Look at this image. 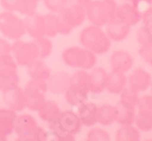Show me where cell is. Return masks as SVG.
<instances>
[{
	"mask_svg": "<svg viewBox=\"0 0 152 141\" xmlns=\"http://www.w3.org/2000/svg\"><path fill=\"white\" fill-rule=\"evenodd\" d=\"M2 101L5 107L15 111H23L26 108V97L23 88L16 86L14 88L9 89L2 92Z\"/></svg>",
	"mask_w": 152,
	"mask_h": 141,
	"instance_id": "9c48e42d",
	"label": "cell"
},
{
	"mask_svg": "<svg viewBox=\"0 0 152 141\" xmlns=\"http://www.w3.org/2000/svg\"><path fill=\"white\" fill-rule=\"evenodd\" d=\"M130 31H131V25L116 19L114 21H111V23H107L105 33L111 40L121 41V40L126 39L128 37V35L130 34Z\"/></svg>",
	"mask_w": 152,
	"mask_h": 141,
	"instance_id": "ffe728a7",
	"label": "cell"
},
{
	"mask_svg": "<svg viewBox=\"0 0 152 141\" xmlns=\"http://www.w3.org/2000/svg\"><path fill=\"white\" fill-rule=\"evenodd\" d=\"M142 20L144 25L152 27V7L142 13Z\"/></svg>",
	"mask_w": 152,
	"mask_h": 141,
	"instance_id": "b9f144b4",
	"label": "cell"
},
{
	"mask_svg": "<svg viewBox=\"0 0 152 141\" xmlns=\"http://www.w3.org/2000/svg\"><path fill=\"white\" fill-rule=\"evenodd\" d=\"M47 91H48L47 82L30 78L23 87L26 108H28L31 111H37L46 101Z\"/></svg>",
	"mask_w": 152,
	"mask_h": 141,
	"instance_id": "52a82bcc",
	"label": "cell"
},
{
	"mask_svg": "<svg viewBox=\"0 0 152 141\" xmlns=\"http://www.w3.org/2000/svg\"><path fill=\"white\" fill-rule=\"evenodd\" d=\"M136 39L142 47H152V27L142 25L136 32Z\"/></svg>",
	"mask_w": 152,
	"mask_h": 141,
	"instance_id": "1f68e13d",
	"label": "cell"
},
{
	"mask_svg": "<svg viewBox=\"0 0 152 141\" xmlns=\"http://www.w3.org/2000/svg\"><path fill=\"white\" fill-rule=\"evenodd\" d=\"M117 19L129 25H134L142 20V13L132 3H122L118 5Z\"/></svg>",
	"mask_w": 152,
	"mask_h": 141,
	"instance_id": "e0dca14e",
	"label": "cell"
},
{
	"mask_svg": "<svg viewBox=\"0 0 152 141\" xmlns=\"http://www.w3.org/2000/svg\"><path fill=\"white\" fill-rule=\"evenodd\" d=\"M76 113L81 121L83 126L91 127L97 123V116H98V106L88 100L79 104L77 106Z\"/></svg>",
	"mask_w": 152,
	"mask_h": 141,
	"instance_id": "7c38bea8",
	"label": "cell"
},
{
	"mask_svg": "<svg viewBox=\"0 0 152 141\" xmlns=\"http://www.w3.org/2000/svg\"><path fill=\"white\" fill-rule=\"evenodd\" d=\"M14 133L17 135V140L20 141H45L48 139L47 131L38 125L32 115L27 113L17 115Z\"/></svg>",
	"mask_w": 152,
	"mask_h": 141,
	"instance_id": "3957f363",
	"label": "cell"
},
{
	"mask_svg": "<svg viewBox=\"0 0 152 141\" xmlns=\"http://www.w3.org/2000/svg\"><path fill=\"white\" fill-rule=\"evenodd\" d=\"M39 1H42V0H39Z\"/></svg>",
	"mask_w": 152,
	"mask_h": 141,
	"instance_id": "c3c4849f",
	"label": "cell"
},
{
	"mask_svg": "<svg viewBox=\"0 0 152 141\" xmlns=\"http://www.w3.org/2000/svg\"><path fill=\"white\" fill-rule=\"evenodd\" d=\"M89 87L80 84L71 83L69 84L68 88L64 92L66 102L71 106H78L79 104L83 103L88 100L89 96Z\"/></svg>",
	"mask_w": 152,
	"mask_h": 141,
	"instance_id": "8fae6325",
	"label": "cell"
},
{
	"mask_svg": "<svg viewBox=\"0 0 152 141\" xmlns=\"http://www.w3.org/2000/svg\"><path fill=\"white\" fill-rule=\"evenodd\" d=\"M42 1L45 8L50 13H54V14L60 13L68 5V0H42Z\"/></svg>",
	"mask_w": 152,
	"mask_h": 141,
	"instance_id": "e575fe53",
	"label": "cell"
},
{
	"mask_svg": "<svg viewBox=\"0 0 152 141\" xmlns=\"http://www.w3.org/2000/svg\"><path fill=\"white\" fill-rule=\"evenodd\" d=\"M62 60L71 68L91 70L96 66L97 57L94 52L78 46H71L62 52Z\"/></svg>",
	"mask_w": 152,
	"mask_h": 141,
	"instance_id": "5b68a950",
	"label": "cell"
},
{
	"mask_svg": "<svg viewBox=\"0 0 152 141\" xmlns=\"http://www.w3.org/2000/svg\"><path fill=\"white\" fill-rule=\"evenodd\" d=\"M56 27H58V34H62V35H68V34H70L71 31L74 30L72 27H70L65 21L60 19L58 17V15H56Z\"/></svg>",
	"mask_w": 152,
	"mask_h": 141,
	"instance_id": "74e56055",
	"label": "cell"
},
{
	"mask_svg": "<svg viewBox=\"0 0 152 141\" xmlns=\"http://www.w3.org/2000/svg\"><path fill=\"white\" fill-rule=\"evenodd\" d=\"M136 108L145 109V110L152 113V94H145V96L140 97Z\"/></svg>",
	"mask_w": 152,
	"mask_h": 141,
	"instance_id": "8d00e7d4",
	"label": "cell"
},
{
	"mask_svg": "<svg viewBox=\"0 0 152 141\" xmlns=\"http://www.w3.org/2000/svg\"><path fill=\"white\" fill-rule=\"evenodd\" d=\"M128 84L127 76L122 72H117V71L112 70L109 73V80L107 84V90L112 94H119L124 88Z\"/></svg>",
	"mask_w": 152,
	"mask_h": 141,
	"instance_id": "603a6c76",
	"label": "cell"
},
{
	"mask_svg": "<svg viewBox=\"0 0 152 141\" xmlns=\"http://www.w3.org/2000/svg\"><path fill=\"white\" fill-rule=\"evenodd\" d=\"M48 125L54 138L60 141H74L83 126L78 115L72 110H61L58 118Z\"/></svg>",
	"mask_w": 152,
	"mask_h": 141,
	"instance_id": "6da1fadb",
	"label": "cell"
},
{
	"mask_svg": "<svg viewBox=\"0 0 152 141\" xmlns=\"http://www.w3.org/2000/svg\"><path fill=\"white\" fill-rule=\"evenodd\" d=\"M79 40L82 47L91 50L96 55L107 53L111 48L112 40L99 25H91L83 28L79 35Z\"/></svg>",
	"mask_w": 152,
	"mask_h": 141,
	"instance_id": "277c9868",
	"label": "cell"
},
{
	"mask_svg": "<svg viewBox=\"0 0 152 141\" xmlns=\"http://www.w3.org/2000/svg\"><path fill=\"white\" fill-rule=\"evenodd\" d=\"M115 122V107L111 104H102L98 106L97 123L107 126Z\"/></svg>",
	"mask_w": 152,
	"mask_h": 141,
	"instance_id": "83f0119b",
	"label": "cell"
},
{
	"mask_svg": "<svg viewBox=\"0 0 152 141\" xmlns=\"http://www.w3.org/2000/svg\"><path fill=\"white\" fill-rule=\"evenodd\" d=\"M60 113H61V109H60V106L58 105L56 101L47 100V99L37 110L38 117L46 123H50V122L56 120L60 115Z\"/></svg>",
	"mask_w": 152,
	"mask_h": 141,
	"instance_id": "cb8c5ba5",
	"label": "cell"
},
{
	"mask_svg": "<svg viewBox=\"0 0 152 141\" xmlns=\"http://www.w3.org/2000/svg\"><path fill=\"white\" fill-rule=\"evenodd\" d=\"M26 68H27V73L30 76V78L45 81V82L49 80L51 73H52L49 66L42 58L33 60L30 64L26 66Z\"/></svg>",
	"mask_w": 152,
	"mask_h": 141,
	"instance_id": "ac0fdd59",
	"label": "cell"
},
{
	"mask_svg": "<svg viewBox=\"0 0 152 141\" xmlns=\"http://www.w3.org/2000/svg\"><path fill=\"white\" fill-rule=\"evenodd\" d=\"M117 141H138L140 140V132L137 127L130 125H121L115 134Z\"/></svg>",
	"mask_w": 152,
	"mask_h": 141,
	"instance_id": "4316f807",
	"label": "cell"
},
{
	"mask_svg": "<svg viewBox=\"0 0 152 141\" xmlns=\"http://www.w3.org/2000/svg\"><path fill=\"white\" fill-rule=\"evenodd\" d=\"M117 10L118 4L115 0H91L85 14L91 25L102 27L117 19Z\"/></svg>",
	"mask_w": 152,
	"mask_h": 141,
	"instance_id": "7a4b0ae2",
	"label": "cell"
},
{
	"mask_svg": "<svg viewBox=\"0 0 152 141\" xmlns=\"http://www.w3.org/2000/svg\"><path fill=\"white\" fill-rule=\"evenodd\" d=\"M0 33L7 39H20L26 34L23 18L19 17L17 13L4 11L0 13Z\"/></svg>",
	"mask_w": 152,
	"mask_h": 141,
	"instance_id": "8992f818",
	"label": "cell"
},
{
	"mask_svg": "<svg viewBox=\"0 0 152 141\" xmlns=\"http://www.w3.org/2000/svg\"><path fill=\"white\" fill-rule=\"evenodd\" d=\"M0 68H11V69H17L18 65L15 62L14 57L11 53L5 54V55L0 56Z\"/></svg>",
	"mask_w": 152,
	"mask_h": 141,
	"instance_id": "d590c367",
	"label": "cell"
},
{
	"mask_svg": "<svg viewBox=\"0 0 152 141\" xmlns=\"http://www.w3.org/2000/svg\"><path fill=\"white\" fill-rule=\"evenodd\" d=\"M20 0H0V4L4 9V11L10 12H17V8Z\"/></svg>",
	"mask_w": 152,
	"mask_h": 141,
	"instance_id": "f35d334b",
	"label": "cell"
},
{
	"mask_svg": "<svg viewBox=\"0 0 152 141\" xmlns=\"http://www.w3.org/2000/svg\"><path fill=\"white\" fill-rule=\"evenodd\" d=\"M128 1H131V2H132V1H133V0H128Z\"/></svg>",
	"mask_w": 152,
	"mask_h": 141,
	"instance_id": "7dc6e473",
	"label": "cell"
},
{
	"mask_svg": "<svg viewBox=\"0 0 152 141\" xmlns=\"http://www.w3.org/2000/svg\"><path fill=\"white\" fill-rule=\"evenodd\" d=\"M70 84V74L67 71H56L51 73L50 78L47 81L48 91L53 94H62L68 88Z\"/></svg>",
	"mask_w": 152,
	"mask_h": 141,
	"instance_id": "5bb4252c",
	"label": "cell"
},
{
	"mask_svg": "<svg viewBox=\"0 0 152 141\" xmlns=\"http://www.w3.org/2000/svg\"><path fill=\"white\" fill-rule=\"evenodd\" d=\"M110 65L112 67V70L126 73L133 66V57L127 51L117 50L112 53L110 57Z\"/></svg>",
	"mask_w": 152,
	"mask_h": 141,
	"instance_id": "9a60e30c",
	"label": "cell"
},
{
	"mask_svg": "<svg viewBox=\"0 0 152 141\" xmlns=\"http://www.w3.org/2000/svg\"><path fill=\"white\" fill-rule=\"evenodd\" d=\"M32 41L35 46L38 58L45 60V58L50 56L52 50H53V44H52L50 38L46 37V36H41L37 38H33Z\"/></svg>",
	"mask_w": 152,
	"mask_h": 141,
	"instance_id": "484cf974",
	"label": "cell"
},
{
	"mask_svg": "<svg viewBox=\"0 0 152 141\" xmlns=\"http://www.w3.org/2000/svg\"><path fill=\"white\" fill-rule=\"evenodd\" d=\"M25 23L26 34H28L31 38H37L44 36L43 27V14H33L23 18Z\"/></svg>",
	"mask_w": 152,
	"mask_h": 141,
	"instance_id": "44dd1931",
	"label": "cell"
},
{
	"mask_svg": "<svg viewBox=\"0 0 152 141\" xmlns=\"http://www.w3.org/2000/svg\"><path fill=\"white\" fill-rule=\"evenodd\" d=\"M91 2V0H68V4L70 5H78L81 8L86 9V7Z\"/></svg>",
	"mask_w": 152,
	"mask_h": 141,
	"instance_id": "7bdbcfd3",
	"label": "cell"
},
{
	"mask_svg": "<svg viewBox=\"0 0 152 141\" xmlns=\"http://www.w3.org/2000/svg\"><path fill=\"white\" fill-rule=\"evenodd\" d=\"M120 99H119V103H121L122 105L130 107V108H134L136 109L137 104L140 102V94H138V91L134 90L131 87H124V90L119 93Z\"/></svg>",
	"mask_w": 152,
	"mask_h": 141,
	"instance_id": "f1b7e54d",
	"label": "cell"
},
{
	"mask_svg": "<svg viewBox=\"0 0 152 141\" xmlns=\"http://www.w3.org/2000/svg\"><path fill=\"white\" fill-rule=\"evenodd\" d=\"M89 73V88L93 93H101L107 88L109 73L102 67H96L91 69Z\"/></svg>",
	"mask_w": 152,
	"mask_h": 141,
	"instance_id": "2e32d148",
	"label": "cell"
},
{
	"mask_svg": "<svg viewBox=\"0 0 152 141\" xmlns=\"http://www.w3.org/2000/svg\"><path fill=\"white\" fill-rule=\"evenodd\" d=\"M43 27L44 36L49 38L56 37L58 35V27H56V14L47 13L43 14Z\"/></svg>",
	"mask_w": 152,
	"mask_h": 141,
	"instance_id": "4dcf8cb0",
	"label": "cell"
},
{
	"mask_svg": "<svg viewBox=\"0 0 152 141\" xmlns=\"http://www.w3.org/2000/svg\"><path fill=\"white\" fill-rule=\"evenodd\" d=\"M1 140H7V137L2 136V135H0V141Z\"/></svg>",
	"mask_w": 152,
	"mask_h": 141,
	"instance_id": "f6af8a7d",
	"label": "cell"
},
{
	"mask_svg": "<svg viewBox=\"0 0 152 141\" xmlns=\"http://www.w3.org/2000/svg\"><path fill=\"white\" fill-rule=\"evenodd\" d=\"M11 54L17 65L21 67H26L33 60L38 58L33 41H25L21 39L14 40V43L11 44Z\"/></svg>",
	"mask_w": 152,
	"mask_h": 141,
	"instance_id": "ba28073f",
	"label": "cell"
},
{
	"mask_svg": "<svg viewBox=\"0 0 152 141\" xmlns=\"http://www.w3.org/2000/svg\"><path fill=\"white\" fill-rule=\"evenodd\" d=\"M11 53V44L5 38H0V56Z\"/></svg>",
	"mask_w": 152,
	"mask_h": 141,
	"instance_id": "60d3db41",
	"label": "cell"
},
{
	"mask_svg": "<svg viewBox=\"0 0 152 141\" xmlns=\"http://www.w3.org/2000/svg\"><path fill=\"white\" fill-rule=\"evenodd\" d=\"M138 54L146 63L152 66V47H142V46H140V50H138Z\"/></svg>",
	"mask_w": 152,
	"mask_h": 141,
	"instance_id": "ab89813d",
	"label": "cell"
},
{
	"mask_svg": "<svg viewBox=\"0 0 152 141\" xmlns=\"http://www.w3.org/2000/svg\"><path fill=\"white\" fill-rule=\"evenodd\" d=\"M110 135L105 129L101 127H93L88 131L86 135V140L88 141H109Z\"/></svg>",
	"mask_w": 152,
	"mask_h": 141,
	"instance_id": "836d02e7",
	"label": "cell"
},
{
	"mask_svg": "<svg viewBox=\"0 0 152 141\" xmlns=\"http://www.w3.org/2000/svg\"><path fill=\"white\" fill-rule=\"evenodd\" d=\"M38 3H39V0H20L16 13L25 16V17L33 15L37 11Z\"/></svg>",
	"mask_w": 152,
	"mask_h": 141,
	"instance_id": "d6a6232c",
	"label": "cell"
},
{
	"mask_svg": "<svg viewBox=\"0 0 152 141\" xmlns=\"http://www.w3.org/2000/svg\"><path fill=\"white\" fill-rule=\"evenodd\" d=\"M137 113L135 115L134 123L140 131L149 132L152 131V113L145 109L137 108Z\"/></svg>",
	"mask_w": 152,
	"mask_h": 141,
	"instance_id": "f546056e",
	"label": "cell"
},
{
	"mask_svg": "<svg viewBox=\"0 0 152 141\" xmlns=\"http://www.w3.org/2000/svg\"><path fill=\"white\" fill-rule=\"evenodd\" d=\"M17 111L8 107L0 108V135L7 137L12 135L15 129Z\"/></svg>",
	"mask_w": 152,
	"mask_h": 141,
	"instance_id": "d6986e66",
	"label": "cell"
},
{
	"mask_svg": "<svg viewBox=\"0 0 152 141\" xmlns=\"http://www.w3.org/2000/svg\"><path fill=\"white\" fill-rule=\"evenodd\" d=\"M115 107V122H117L120 125H130L134 123L136 109L130 108L127 106L122 105L121 103H118L114 105Z\"/></svg>",
	"mask_w": 152,
	"mask_h": 141,
	"instance_id": "d4e9b609",
	"label": "cell"
},
{
	"mask_svg": "<svg viewBox=\"0 0 152 141\" xmlns=\"http://www.w3.org/2000/svg\"><path fill=\"white\" fill-rule=\"evenodd\" d=\"M142 2L147 3V4H152V0H133V1H132V4L137 8Z\"/></svg>",
	"mask_w": 152,
	"mask_h": 141,
	"instance_id": "ee69618b",
	"label": "cell"
},
{
	"mask_svg": "<svg viewBox=\"0 0 152 141\" xmlns=\"http://www.w3.org/2000/svg\"><path fill=\"white\" fill-rule=\"evenodd\" d=\"M56 15L60 19L65 21L67 25H69L72 28H77L79 25H81L86 19L85 9L78 7V5L68 4Z\"/></svg>",
	"mask_w": 152,
	"mask_h": 141,
	"instance_id": "30bf717a",
	"label": "cell"
},
{
	"mask_svg": "<svg viewBox=\"0 0 152 141\" xmlns=\"http://www.w3.org/2000/svg\"><path fill=\"white\" fill-rule=\"evenodd\" d=\"M152 82L151 74L147 70L142 68H136L132 71V73L128 78V84L131 88L138 92L146 91L150 87Z\"/></svg>",
	"mask_w": 152,
	"mask_h": 141,
	"instance_id": "4fadbf2b",
	"label": "cell"
},
{
	"mask_svg": "<svg viewBox=\"0 0 152 141\" xmlns=\"http://www.w3.org/2000/svg\"><path fill=\"white\" fill-rule=\"evenodd\" d=\"M150 87H151V92H152V82H151V85H150Z\"/></svg>",
	"mask_w": 152,
	"mask_h": 141,
	"instance_id": "bcb514c9",
	"label": "cell"
},
{
	"mask_svg": "<svg viewBox=\"0 0 152 141\" xmlns=\"http://www.w3.org/2000/svg\"><path fill=\"white\" fill-rule=\"evenodd\" d=\"M19 74L17 69L0 68V91H7L16 86H19Z\"/></svg>",
	"mask_w": 152,
	"mask_h": 141,
	"instance_id": "7402d4cb",
	"label": "cell"
}]
</instances>
